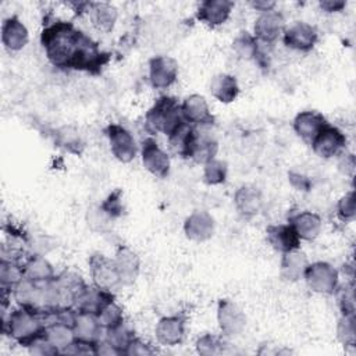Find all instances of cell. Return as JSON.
Masks as SVG:
<instances>
[{"instance_id": "14", "label": "cell", "mask_w": 356, "mask_h": 356, "mask_svg": "<svg viewBox=\"0 0 356 356\" xmlns=\"http://www.w3.org/2000/svg\"><path fill=\"white\" fill-rule=\"evenodd\" d=\"M181 111L184 120L193 127H209L214 124V115L202 95L192 93L186 96L181 103Z\"/></svg>"}, {"instance_id": "10", "label": "cell", "mask_w": 356, "mask_h": 356, "mask_svg": "<svg viewBox=\"0 0 356 356\" xmlns=\"http://www.w3.org/2000/svg\"><path fill=\"white\" fill-rule=\"evenodd\" d=\"M317 40H318L317 29L305 21H298L289 25L288 28H285L282 32L284 44L292 50L302 51V53L310 51L316 46Z\"/></svg>"}, {"instance_id": "34", "label": "cell", "mask_w": 356, "mask_h": 356, "mask_svg": "<svg viewBox=\"0 0 356 356\" xmlns=\"http://www.w3.org/2000/svg\"><path fill=\"white\" fill-rule=\"evenodd\" d=\"M232 50L242 60L256 61L260 53L259 40L253 36V33H249L248 31H242L232 40Z\"/></svg>"}, {"instance_id": "44", "label": "cell", "mask_w": 356, "mask_h": 356, "mask_svg": "<svg viewBox=\"0 0 356 356\" xmlns=\"http://www.w3.org/2000/svg\"><path fill=\"white\" fill-rule=\"evenodd\" d=\"M44 332V331H43ZM28 352L32 355H39V356H46V355H58V350L44 338V334L33 339L28 346Z\"/></svg>"}, {"instance_id": "32", "label": "cell", "mask_w": 356, "mask_h": 356, "mask_svg": "<svg viewBox=\"0 0 356 356\" xmlns=\"http://www.w3.org/2000/svg\"><path fill=\"white\" fill-rule=\"evenodd\" d=\"M24 280L22 263L14 259L1 257L0 260V286L1 292L11 295L14 288Z\"/></svg>"}, {"instance_id": "35", "label": "cell", "mask_w": 356, "mask_h": 356, "mask_svg": "<svg viewBox=\"0 0 356 356\" xmlns=\"http://www.w3.org/2000/svg\"><path fill=\"white\" fill-rule=\"evenodd\" d=\"M54 142L58 147L72 154H81L85 146L78 129L71 125H65L57 129L54 135Z\"/></svg>"}, {"instance_id": "4", "label": "cell", "mask_w": 356, "mask_h": 356, "mask_svg": "<svg viewBox=\"0 0 356 356\" xmlns=\"http://www.w3.org/2000/svg\"><path fill=\"white\" fill-rule=\"evenodd\" d=\"M88 263L93 285L115 295V292L122 286V284L114 259H110L103 253H93L89 257Z\"/></svg>"}, {"instance_id": "48", "label": "cell", "mask_w": 356, "mask_h": 356, "mask_svg": "<svg viewBox=\"0 0 356 356\" xmlns=\"http://www.w3.org/2000/svg\"><path fill=\"white\" fill-rule=\"evenodd\" d=\"M249 4H250V7L253 10L259 11L260 14L261 13H267V11H273L275 8V6H277V3L273 1V0H253Z\"/></svg>"}, {"instance_id": "27", "label": "cell", "mask_w": 356, "mask_h": 356, "mask_svg": "<svg viewBox=\"0 0 356 356\" xmlns=\"http://www.w3.org/2000/svg\"><path fill=\"white\" fill-rule=\"evenodd\" d=\"M24 278L32 282H46L56 277V271L43 254L31 253L22 261Z\"/></svg>"}, {"instance_id": "1", "label": "cell", "mask_w": 356, "mask_h": 356, "mask_svg": "<svg viewBox=\"0 0 356 356\" xmlns=\"http://www.w3.org/2000/svg\"><path fill=\"white\" fill-rule=\"evenodd\" d=\"M88 35L72 22L57 19L44 25L40 32V44L47 60L57 68L74 70Z\"/></svg>"}, {"instance_id": "20", "label": "cell", "mask_w": 356, "mask_h": 356, "mask_svg": "<svg viewBox=\"0 0 356 356\" xmlns=\"http://www.w3.org/2000/svg\"><path fill=\"white\" fill-rule=\"evenodd\" d=\"M268 245L280 252L286 253L300 248V238L289 224H271L266 228Z\"/></svg>"}, {"instance_id": "6", "label": "cell", "mask_w": 356, "mask_h": 356, "mask_svg": "<svg viewBox=\"0 0 356 356\" xmlns=\"http://www.w3.org/2000/svg\"><path fill=\"white\" fill-rule=\"evenodd\" d=\"M113 156L121 163H131L138 154V145L134 135L121 124L110 122L104 128Z\"/></svg>"}, {"instance_id": "31", "label": "cell", "mask_w": 356, "mask_h": 356, "mask_svg": "<svg viewBox=\"0 0 356 356\" xmlns=\"http://www.w3.org/2000/svg\"><path fill=\"white\" fill-rule=\"evenodd\" d=\"M44 338L58 350L64 353L76 339L74 328L60 321H50L44 325Z\"/></svg>"}, {"instance_id": "17", "label": "cell", "mask_w": 356, "mask_h": 356, "mask_svg": "<svg viewBox=\"0 0 356 356\" xmlns=\"http://www.w3.org/2000/svg\"><path fill=\"white\" fill-rule=\"evenodd\" d=\"M11 296L21 307H26L36 312H44L43 282H32L24 278L14 288Z\"/></svg>"}, {"instance_id": "29", "label": "cell", "mask_w": 356, "mask_h": 356, "mask_svg": "<svg viewBox=\"0 0 356 356\" xmlns=\"http://www.w3.org/2000/svg\"><path fill=\"white\" fill-rule=\"evenodd\" d=\"M309 260L303 252L299 249L282 253L280 261V275L282 280L289 282H296L303 278Z\"/></svg>"}, {"instance_id": "30", "label": "cell", "mask_w": 356, "mask_h": 356, "mask_svg": "<svg viewBox=\"0 0 356 356\" xmlns=\"http://www.w3.org/2000/svg\"><path fill=\"white\" fill-rule=\"evenodd\" d=\"M210 93L211 96L221 103H231L238 97L239 85L234 75L227 72L216 74L210 81Z\"/></svg>"}, {"instance_id": "22", "label": "cell", "mask_w": 356, "mask_h": 356, "mask_svg": "<svg viewBox=\"0 0 356 356\" xmlns=\"http://www.w3.org/2000/svg\"><path fill=\"white\" fill-rule=\"evenodd\" d=\"M327 124L328 121L321 113L316 110H305L295 115L292 121V128L299 138L310 143Z\"/></svg>"}, {"instance_id": "26", "label": "cell", "mask_w": 356, "mask_h": 356, "mask_svg": "<svg viewBox=\"0 0 356 356\" xmlns=\"http://www.w3.org/2000/svg\"><path fill=\"white\" fill-rule=\"evenodd\" d=\"M111 299H115L114 293L103 291L95 285H86L75 302V309L79 312L97 314L100 309Z\"/></svg>"}, {"instance_id": "37", "label": "cell", "mask_w": 356, "mask_h": 356, "mask_svg": "<svg viewBox=\"0 0 356 356\" xmlns=\"http://www.w3.org/2000/svg\"><path fill=\"white\" fill-rule=\"evenodd\" d=\"M96 317L104 331L114 328L122 321H125L122 307L115 302V299H111L110 302H107L96 314Z\"/></svg>"}, {"instance_id": "16", "label": "cell", "mask_w": 356, "mask_h": 356, "mask_svg": "<svg viewBox=\"0 0 356 356\" xmlns=\"http://www.w3.org/2000/svg\"><path fill=\"white\" fill-rule=\"evenodd\" d=\"M113 259H114L122 286L132 285L138 280L139 271H140L139 256L131 248L125 245H120Z\"/></svg>"}, {"instance_id": "15", "label": "cell", "mask_w": 356, "mask_h": 356, "mask_svg": "<svg viewBox=\"0 0 356 356\" xmlns=\"http://www.w3.org/2000/svg\"><path fill=\"white\" fill-rule=\"evenodd\" d=\"M214 218L204 210H195L184 221L185 236L195 242L209 241L214 234Z\"/></svg>"}, {"instance_id": "7", "label": "cell", "mask_w": 356, "mask_h": 356, "mask_svg": "<svg viewBox=\"0 0 356 356\" xmlns=\"http://www.w3.org/2000/svg\"><path fill=\"white\" fill-rule=\"evenodd\" d=\"M346 143L348 140L345 134L338 127L331 125L330 122L310 142L314 154L320 159H332L342 154Z\"/></svg>"}, {"instance_id": "42", "label": "cell", "mask_w": 356, "mask_h": 356, "mask_svg": "<svg viewBox=\"0 0 356 356\" xmlns=\"http://www.w3.org/2000/svg\"><path fill=\"white\" fill-rule=\"evenodd\" d=\"M334 295L337 296V302L342 314H355L353 282L345 284L343 286H338Z\"/></svg>"}, {"instance_id": "13", "label": "cell", "mask_w": 356, "mask_h": 356, "mask_svg": "<svg viewBox=\"0 0 356 356\" xmlns=\"http://www.w3.org/2000/svg\"><path fill=\"white\" fill-rule=\"evenodd\" d=\"M186 327V316L184 313H177L172 316L161 317L154 328L156 339L161 345L175 346L184 341Z\"/></svg>"}, {"instance_id": "3", "label": "cell", "mask_w": 356, "mask_h": 356, "mask_svg": "<svg viewBox=\"0 0 356 356\" xmlns=\"http://www.w3.org/2000/svg\"><path fill=\"white\" fill-rule=\"evenodd\" d=\"M184 121L181 103L174 96L168 95L157 97L145 114L146 127L154 134L160 132L167 136Z\"/></svg>"}, {"instance_id": "24", "label": "cell", "mask_w": 356, "mask_h": 356, "mask_svg": "<svg viewBox=\"0 0 356 356\" xmlns=\"http://www.w3.org/2000/svg\"><path fill=\"white\" fill-rule=\"evenodd\" d=\"M196 135L197 127H193L189 122L184 121L167 136L168 146L177 156L182 159H191Z\"/></svg>"}, {"instance_id": "21", "label": "cell", "mask_w": 356, "mask_h": 356, "mask_svg": "<svg viewBox=\"0 0 356 356\" xmlns=\"http://www.w3.org/2000/svg\"><path fill=\"white\" fill-rule=\"evenodd\" d=\"M29 42V32L25 24L17 17L11 15L1 24V43L8 51H19Z\"/></svg>"}, {"instance_id": "2", "label": "cell", "mask_w": 356, "mask_h": 356, "mask_svg": "<svg viewBox=\"0 0 356 356\" xmlns=\"http://www.w3.org/2000/svg\"><path fill=\"white\" fill-rule=\"evenodd\" d=\"M44 312L18 306L8 316H3V332L22 346H28L44 331Z\"/></svg>"}, {"instance_id": "46", "label": "cell", "mask_w": 356, "mask_h": 356, "mask_svg": "<svg viewBox=\"0 0 356 356\" xmlns=\"http://www.w3.org/2000/svg\"><path fill=\"white\" fill-rule=\"evenodd\" d=\"M288 179H289L291 185L293 188H296L298 191H309V188L312 185V182H310V179L307 177H305V175H302L299 172H295V171L288 172Z\"/></svg>"}, {"instance_id": "43", "label": "cell", "mask_w": 356, "mask_h": 356, "mask_svg": "<svg viewBox=\"0 0 356 356\" xmlns=\"http://www.w3.org/2000/svg\"><path fill=\"white\" fill-rule=\"evenodd\" d=\"M100 210L108 217V218H118L120 216H122L124 211V206H122V192L121 189H115L113 191L106 199L104 202L100 204Z\"/></svg>"}, {"instance_id": "47", "label": "cell", "mask_w": 356, "mask_h": 356, "mask_svg": "<svg viewBox=\"0 0 356 356\" xmlns=\"http://www.w3.org/2000/svg\"><path fill=\"white\" fill-rule=\"evenodd\" d=\"M318 7L324 13H339L346 7V1L343 0H323L318 3Z\"/></svg>"}, {"instance_id": "8", "label": "cell", "mask_w": 356, "mask_h": 356, "mask_svg": "<svg viewBox=\"0 0 356 356\" xmlns=\"http://www.w3.org/2000/svg\"><path fill=\"white\" fill-rule=\"evenodd\" d=\"M142 164L146 171L157 178H165L170 174L171 160L154 138H146L140 143Z\"/></svg>"}, {"instance_id": "28", "label": "cell", "mask_w": 356, "mask_h": 356, "mask_svg": "<svg viewBox=\"0 0 356 356\" xmlns=\"http://www.w3.org/2000/svg\"><path fill=\"white\" fill-rule=\"evenodd\" d=\"M72 328L76 339L90 342V343L97 342L104 335V330L100 325L96 314L85 313L79 310H76V317Z\"/></svg>"}, {"instance_id": "9", "label": "cell", "mask_w": 356, "mask_h": 356, "mask_svg": "<svg viewBox=\"0 0 356 356\" xmlns=\"http://www.w3.org/2000/svg\"><path fill=\"white\" fill-rule=\"evenodd\" d=\"M217 323L224 337H236L246 327V316L235 302L220 299L217 303Z\"/></svg>"}, {"instance_id": "11", "label": "cell", "mask_w": 356, "mask_h": 356, "mask_svg": "<svg viewBox=\"0 0 356 356\" xmlns=\"http://www.w3.org/2000/svg\"><path fill=\"white\" fill-rule=\"evenodd\" d=\"M149 82L154 89H167L178 78V63L170 56H154L147 63Z\"/></svg>"}, {"instance_id": "41", "label": "cell", "mask_w": 356, "mask_h": 356, "mask_svg": "<svg viewBox=\"0 0 356 356\" xmlns=\"http://www.w3.org/2000/svg\"><path fill=\"white\" fill-rule=\"evenodd\" d=\"M337 217L342 222H352L356 217V197L355 192L345 193L337 203Z\"/></svg>"}, {"instance_id": "5", "label": "cell", "mask_w": 356, "mask_h": 356, "mask_svg": "<svg viewBox=\"0 0 356 356\" xmlns=\"http://www.w3.org/2000/svg\"><path fill=\"white\" fill-rule=\"evenodd\" d=\"M303 278L313 292L321 295H334L339 286V273L327 261L309 263Z\"/></svg>"}, {"instance_id": "23", "label": "cell", "mask_w": 356, "mask_h": 356, "mask_svg": "<svg viewBox=\"0 0 356 356\" xmlns=\"http://www.w3.org/2000/svg\"><path fill=\"white\" fill-rule=\"evenodd\" d=\"M288 224L295 229L300 241H314L323 228L321 217L317 213L302 210L288 217Z\"/></svg>"}, {"instance_id": "40", "label": "cell", "mask_w": 356, "mask_h": 356, "mask_svg": "<svg viewBox=\"0 0 356 356\" xmlns=\"http://www.w3.org/2000/svg\"><path fill=\"white\" fill-rule=\"evenodd\" d=\"M224 345L225 342L222 341V338L214 334H203L202 337L197 338L195 343L196 352L203 356H213V355L222 353Z\"/></svg>"}, {"instance_id": "18", "label": "cell", "mask_w": 356, "mask_h": 356, "mask_svg": "<svg viewBox=\"0 0 356 356\" xmlns=\"http://www.w3.org/2000/svg\"><path fill=\"white\" fill-rule=\"evenodd\" d=\"M234 8L229 0H204L196 10V18L210 28H216L227 22Z\"/></svg>"}, {"instance_id": "12", "label": "cell", "mask_w": 356, "mask_h": 356, "mask_svg": "<svg viewBox=\"0 0 356 356\" xmlns=\"http://www.w3.org/2000/svg\"><path fill=\"white\" fill-rule=\"evenodd\" d=\"M285 18L280 11H267L259 14L253 25V36L259 40V43L273 44L282 36L285 29Z\"/></svg>"}, {"instance_id": "38", "label": "cell", "mask_w": 356, "mask_h": 356, "mask_svg": "<svg viewBox=\"0 0 356 356\" xmlns=\"http://www.w3.org/2000/svg\"><path fill=\"white\" fill-rule=\"evenodd\" d=\"M228 175V165L225 161L213 159L209 163L203 164V182L206 185L214 186L225 182Z\"/></svg>"}, {"instance_id": "25", "label": "cell", "mask_w": 356, "mask_h": 356, "mask_svg": "<svg viewBox=\"0 0 356 356\" xmlns=\"http://www.w3.org/2000/svg\"><path fill=\"white\" fill-rule=\"evenodd\" d=\"M88 15H89V19L96 31H99L102 33H108L115 26V22L118 18V11L110 3L93 1L89 4Z\"/></svg>"}, {"instance_id": "36", "label": "cell", "mask_w": 356, "mask_h": 356, "mask_svg": "<svg viewBox=\"0 0 356 356\" xmlns=\"http://www.w3.org/2000/svg\"><path fill=\"white\" fill-rule=\"evenodd\" d=\"M104 338L120 352V355H124L128 343L135 338V332L125 321H122L117 327L106 330Z\"/></svg>"}, {"instance_id": "45", "label": "cell", "mask_w": 356, "mask_h": 356, "mask_svg": "<svg viewBox=\"0 0 356 356\" xmlns=\"http://www.w3.org/2000/svg\"><path fill=\"white\" fill-rule=\"evenodd\" d=\"M153 353H156V349L150 343H147L143 339L135 337L128 343L124 355H129V356H149V355H153Z\"/></svg>"}, {"instance_id": "39", "label": "cell", "mask_w": 356, "mask_h": 356, "mask_svg": "<svg viewBox=\"0 0 356 356\" xmlns=\"http://www.w3.org/2000/svg\"><path fill=\"white\" fill-rule=\"evenodd\" d=\"M337 338L345 348H355L356 323L355 314H342L337 324Z\"/></svg>"}, {"instance_id": "19", "label": "cell", "mask_w": 356, "mask_h": 356, "mask_svg": "<svg viewBox=\"0 0 356 356\" xmlns=\"http://www.w3.org/2000/svg\"><path fill=\"white\" fill-rule=\"evenodd\" d=\"M234 204L242 217L252 218L257 216L263 207V193L254 185H241L234 193Z\"/></svg>"}, {"instance_id": "33", "label": "cell", "mask_w": 356, "mask_h": 356, "mask_svg": "<svg viewBox=\"0 0 356 356\" xmlns=\"http://www.w3.org/2000/svg\"><path fill=\"white\" fill-rule=\"evenodd\" d=\"M217 152H218V142L216 140V138L207 134H200L197 131L191 160H193L197 164H206L210 160L216 159Z\"/></svg>"}]
</instances>
